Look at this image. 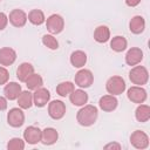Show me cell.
<instances>
[{"mask_svg": "<svg viewBox=\"0 0 150 150\" xmlns=\"http://www.w3.org/2000/svg\"><path fill=\"white\" fill-rule=\"evenodd\" d=\"M27 14L22 11V9H13L11 13H9V16H8V21L14 26V27H23L27 22Z\"/></svg>", "mask_w": 150, "mask_h": 150, "instance_id": "cell-11", "label": "cell"}, {"mask_svg": "<svg viewBox=\"0 0 150 150\" xmlns=\"http://www.w3.org/2000/svg\"><path fill=\"white\" fill-rule=\"evenodd\" d=\"M127 45H128V42H127L125 38H123L121 35H117V36L112 38V40L110 41V48L114 52H117V53L123 52L127 48Z\"/></svg>", "mask_w": 150, "mask_h": 150, "instance_id": "cell-26", "label": "cell"}, {"mask_svg": "<svg viewBox=\"0 0 150 150\" xmlns=\"http://www.w3.org/2000/svg\"><path fill=\"white\" fill-rule=\"evenodd\" d=\"M139 2H141V0H125V4H127L129 7H135V6H137Z\"/></svg>", "mask_w": 150, "mask_h": 150, "instance_id": "cell-35", "label": "cell"}, {"mask_svg": "<svg viewBox=\"0 0 150 150\" xmlns=\"http://www.w3.org/2000/svg\"><path fill=\"white\" fill-rule=\"evenodd\" d=\"M48 114L53 120H61L66 115V104L60 100L52 101L48 104Z\"/></svg>", "mask_w": 150, "mask_h": 150, "instance_id": "cell-7", "label": "cell"}, {"mask_svg": "<svg viewBox=\"0 0 150 150\" xmlns=\"http://www.w3.org/2000/svg\"><path fill=\"white\" fill-rule=\"evenodd\" d=\"M49 100H50V93L46 88L40 87V88H38V89L34 90V94H33V103L36 107H39V108L45 107L49 102Z\"/></svg>", "mask_w": 150, "mask_h": 150, "instance_id": "cell-9", "label": "cell"}, {"mask_svg": "<svg viewBox=\"0 0 150 150\" xmlns=\"http://www.w3.org/2000/svg\"><path fill=\"white\" fill-rule=\"evenodd\" d=\"M128 98L134 103H143L146 100V91L141 86H134L128 89Z\"/></svg>", "mask_w": 150, "mask_h": 150, "instance_id": "cell-12", "label": "cell"}, {"mask_svg": "<svg viewBox=\"0 0 150 150\" xmlns=\"http://www.w3.org/2000/svg\"><path fill=\"white\" fill-rule=\"evenodd\" d=\"M121 149L122 146H121V144H118V143H109V144H105L104 145V149Z\"/></svg>", "mask_w": 150, "mask_h": 150, "instance_id": "cell-34", "label": "cell"}, {"mask_svg": "<svg viewBox=\"0 0 150 150\" xmlns=\"http://www.w3.org/2000/svg\"><path fill=\"white\" fill-rule=\"evenodd\" d=\"M0 1H1V0H0Z\"/></svg>", "mask_w": 150, "mask_h": 150, "instance_id": "cell-36", "label": "cell"}, {"mask_svg": "<svg viewBox=\"0 0 150 150\" xmlns=\"http://www.w3.org/2000/svg\"><path fill=\"white\" fill-rule=\"evenodd\" d=\"M8 150H22L25 149V141H22L19 137H13L7 143Z\"/></svg>", "mask_w": 150, "mask_h": 150, "instance_id": "cell-30", "label": "cell"}, {"mask_svg": "<svg viewBox=\"0 0 150 150\" xmlns=\"http://www.w3.org/2000/svg\"><path fill=\"white\" fill-rule=\"evenodd\" d=\"M118 101L114 95H104L100 98L98 105L103 111H114L117 108Z\"/></svg>", "mask_w": 150, "mask_h": 150, "instance_id": "cell-15", "label": "cell"}, {"mask_svg": "<svg viewBox=\"0 0 150 150\" xmlns=\"http://www.w3.org/2000/svg\"><path fill=\"white\" fill-rule=\"evenodd\" d=\"M130 143L136 149H146L149 146V137L144 131L135 130L130 136Z\"/></svg>", "mask_w": 150, "mask_h": 150, "instance_id": "cell-6", "label": "cell"}, {"mask_svg": "<svg viewBox=\"0 0 150 150\" xmlns=\"http://www.w3.org/2000/svg\"><path fill=\"white\" fill-rule=\"evenodd\" d=\"M9 80V73L8 70L5 68V67H1L0 66V86L2 84H6Z\"/></svg>", "mask_w": 150, "mask_h": 150, "instance_id": "cell-31", "label": "cell"}, {"mask_svg": "<svg viewBox=\"0 0 150 150\" xmlns=\"http://www.w3.org/2000/svg\"><path fill=\"white\" fill-rule=\"evenodd\" d=\"M21 86L16 82H9L5 86L4 88V94H5V97L9 101H13V100H16L21 93Z\"/></svg>", "mask_w": 150, "mask_h": 150, "instance_id": "cell-16", "label": "cell"}, {"mask_svg": "<svg viewBox=\"0 0 150 150\" xmlns=\"http://www.w3.org/2000/svg\"><path fill=\"white\" fill-rule=\"evenodd\" d=\"M6 108H7V98L0 96V111L5 110Z\"/></svg>", "mask_w": 150, "mask_h": 150, "instance_id": "cell-33", "label": "cell"}, {"mask_svg": "<svg viewBox=\"0 0 150 150\" xmlns=\"http://www.w3.org/2000/svg\"><path fill=\"white\" fill-rule=\"evenodd\" d=\"M7 122L13 128H19L25 123V114L19 108H12L7 114Z\"/></svg>", "mask_w": 150, "mask_h": 150, "instance_id": "cell-8", "label": "cell"}, {"mask_svg": "<svg viewBox=\"0 0 150 150\" xmlns=\"http://www.w3.org/2000/svg\"><path fill=\"white\" fill-rule=\"evenodd\" d=\"M94 82V75L89 69H80L75 74V84L80 88H88Z\"/></svg>", "mask_w": 150, "mask_h": 150, "instance_id": "cell-5", "label": "cell"}, {"mask_svg": "<svg viewBox=\"0 0 150 150\" xmlns=\"http://www.w3.org/2000/svg\"><path fill=\"white\" fill-rule=\"evenodd\" d=\"M28 21L35 26H40L42 25L45 21H46V18H45V14L41 9H32L29 13H28V16H27Z\"/></svg>", "mask_w": 150, "mask_h": 150, "instance_id": "cell-24", "label": "cell"}, {"mask_svg": "<svg viewBox=\"0 0 150 150\" xmlns=\"http://www.w3.org/2000/svg\"><path fill=\"white\" fill-rule=\"evenodd\" d=\"M42 43H43L47 48H49V49H52V50H55V49L59 48V42H57L56 38H54V36L50 35V34H46V35L42 36Z\"/></svg>", "mask_w": 150, "mask_h": 150, "instance_id": "cell-29", "label": "cell"}, {"mask_svg": "<svg viewBox=\"0 0 150 150\" xmlns=\"http://www.w3.org/2000/svg\"><path fill=\"white\" fill-rule=\"evenodd\" d=\"M59 138V134L54 128H46L42 130L41 142L45 145H52L54 144Z\"/></svg>", "mask_w": 150, "mask_h": 150, "instance_id": "cell-19", "label": "cell"}, {"mask_svg": "<svg viewBox=\"0 0 150 150\" xmlns=\"http://www.w3.org/2000/svg\"><path fill=\"white\" fill-rule=\"evenodd\" d=\"M42 84H43V80H42L41 75L35 74V73H33V74L26 80V86H27V88H28L29 90H35V89L42 87Z\"/></svg>", "mask_w": 150, "mask_h": 150, "instance_id": "cell-27", "label": "cell"}, {"mask_svg": "<svg viewBox=\"0 0 150 150\" xmlns=\"http://www.w3.org/2000/svg\"><path fill=\"white\" fill-rule=\"evenodd\" d=\"M16 60V53L9 47H4L0 49V64L4 67L11 66Z\"/></svg>", "mask_w": 150, "mask_h": 150, "instance_id": "cell-13", "label": "cell"}, {"mask_svg": "<svg viewBox=\"0 0 150 150\" xmlns=\"http://www.w3.org/2000/svg\"><path fill=\"white\" fill-rule=\"evenodd\" d=\"M87 62V54L82 50H75L70 55V63L75 68H82Z\"/></svg>", "mask_w": 150, "mask_h": 150, "instance_id": "cell-21", "label": "cell"}, {"mask_svg": "<svg viewBox=\"0 0 150 150\" xmlns=\"http://www.w3.org/2000/svg\"><path fill=\"white\" fill-rule=\"evenodd\" d=\"M7 23H8V16L4 12H0V30L5 29Z\"/></svg>", "mask_w": 150, "mask_h": 150, "instance_id": "cell-32", "label": "cell"}, {"mask_svg": "<svg viewBox=\"0 0 150 150\" xmlns=\"http://www.w3.org/2000/svg\"><path fill=\"white\" fill-rule=\"evenodd\" d=\"M105 89L110 95H121L125 90V82L121 76H111L105 83Z\"/></svg>", "mask_w": 150, "mask_h": 150, "instance_id": "cell-3", "label": "cell"}, {"mask_svg": "<svg viewBox=\"0 0 150 150\" xmlns=\"http://www.w3.org/2000/svg\"><path fill=\"white\" fill-rule=\"evenodd\" d=\"M69 100L74 105L82 107L88 102V94L82 89H74L69 95Z\"/></svg>", "mask_w": 150, "mask_h": 150, "instance_id": "cell-17", "label": "cell"}, {"mask_svg": "<svg viewBox=\"0 0 150 150\" xmlns=\"http://www.w3.org/2000/svg\"><path fill=\"white\" fill-rule=\"evenodd\" d=\"M75 89L74 87V83L73 82H69V81H66V82H61L56 86V93L62 96V97H66V96H69L70 93Z\"/></svg>", "mask_w": 150, "mask_h": 150, "instance_id": "cell-28", "label": "cell"}, {"mask_svg": "<svg viewBox=\"0 0 150 150\" xmlns=\"http://www.w3.org/2000/svg\"><path fill=\"white\" fill-rule=\"evenodd\" d=\"M97 115H98V110H97V108L95 105H91V104H87L86 105L84 104L77 111L76 120H77L80 125H82V127H90V125H93L96 122Z\"/></svg>", "mask_w": 150, "mask_h": 150, "instance_id": "cell-1", "label": "cell"}, {"mask_svg": "<svg viewBox=\"0 0 150 150\" xmlns=\"http://www.w3.org/2000/svg\"><path fill=\"white\" fill-rule=\"evenodd\" d=\"M145 28V21L141 15L134 16L129 22V29L134 34H141Z\"/></svg>", "mask_w": 150, "mask_h": 150, "instance_id": "cell-20", "label": "cell"}, {"mask_svg": "<svg viewBox=\"0 0 150 150\" xmlns=\"http://www.w3.org/2000/svg\"><path fill=\"white\" fill-rule=\"evenodd\" d=\"M94 39L96 42L104 43L110 39V30L107 26H98L94 32Z\"/></svg>", "mask_w": 150, "mask_h": 150, "instance_id": "cell-23", "label": "cell"}, {"mask_svg": "<svg viewBox=\"0 0 150 150\" xmlns=\"http://www.w3.org/2000/svg\"><path fill=\"white\" fill-rule=\"evenodd\" d=\"M16 100H18V104L21 109H29L33 104V94L29 90L21 91Z\"/></svg>", "mask_w": 150, "mask_h": 150, "instance_id": "cell-22", "label": "cell"}, {"mask_svg": "<svg viewBox=\"0 0 150 150\" xmlns=\"http://www.w3.org/2000/svg\"><path fill=\"white\" fill-rule=\"evenodd\" d=\"M130 81L136 86H143L149 80V73L148 69L143 66H135L130 73H129Z\"/></svg>", "mask_w": 150, "mask_h": 150, "instance_id": "cell-2", "label": "cell"}, {"mask_svg": "<svg viewBox=\"0 0 150 150\" xmlns=\"http://www.w3.org/2000/svg\"><path fill=\"white\" fill-rule=\"evenodd\" d=\"M34 73V67L28 63V62H23L19 66L18 70H16V77L19 79V81L21 82H26V80Z\"/></svg>", "mask_w": 150, "mask_h": 150, "instance_id": "cell-18", "label": "cell"}, {"mask_svg": "<svg viewBox=\"0 0 150 150\" xmlns=\"http://www.w3.org/2000/svg\"><path fill=\"white\" fill-rule=\"evenodd\" d=\"M143 59V52L141 48L132 47L130 48L125 54V63L128 66H136Z\"/></svg>", "mask_w": 150, "mask_h": 150, "instance_id": "cell-14", "label": "cell"}, {"mask_svg": "<svg viewBox=\"0 0 150 150\" xmlns=\"http://www.w3.org/2000/svg\"><path fill=\"white\" fill-rule=\"evenodd\" d=\"M41 136H42V130H40L38 127H27L23 131V138L25 142L28 144H36L41 142Z\"/></svg>", "mask_w": 150, "mask_h": 150, "instance_id": "cell-10", "label": "cell"}, {"mask_svg": "<svg viewBox=\"0 0 150 150\" xmlns=\"http://www.w3.org/2000/svg\"><path fill=\"white\" fill-rule=\"evenodd\" d=\"M46 26L52 34H59L64 28V20L59 14H52L46 19Z\"/></svg>", "mask_w": 150, "mask_h": 150, "instance_id": "cell-4", "label": "cell"}, {"mask_svg": "<svg viewBox=\"0 0 150 150\" xmlns=\"http://www.w3.org/2000/svg\"><path fill=\"white\" fill-rule=\"evenodd\" d=\"M135 117L138 122H146L150 118V107L146 104H141L135 111Z\"/></svg>", "mask_w": 150, "mask_h": 150, "instance_id": "cell-25", "label": "cell"}]
</instances>
